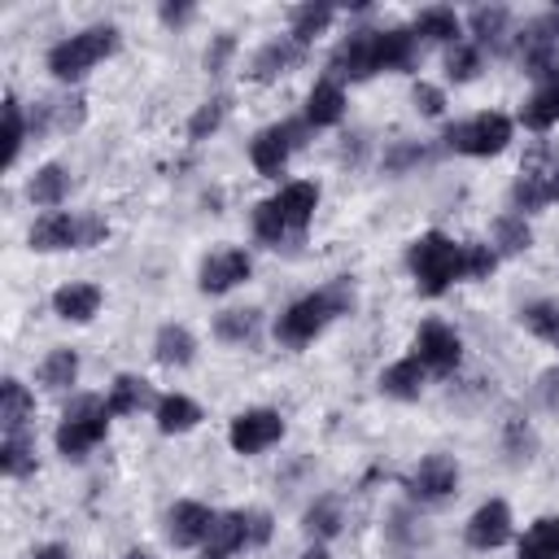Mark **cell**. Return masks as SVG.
Masks as SVG:
<instances>
[{
    "label": "cell",
    "instance_id": "30",
    "mask_svg": "<svg viewBox=\"0 0 559 559\" xmlns=\"http://www.w3.org/2000/svg\"><path fill=\"white\" fill-rule=\"evenodd\" d=\"M520 559H559V515L537 520L524 537H520Z\"/></svg>",
    "mask_w": 559,
    "mask_h": 559
},
{
    "label": "cell",
    "instance_id": "34",
    "mask_svg": "<svg viewBox=\"0 0 559 559\" xmlns=\"http://www.w3.org/2000/svg\"><path fill=\"white\" fill-rule=\"evenodd\" d=\"M39 380H44L48 389H70V384L79 380V354H74V349H52V354L44 358V367H39Z\"/></svg>",
    "mask_w": 559,
    "mask_h": 559
},
{
    "label": "cell",
    "instance_id": "25",
    "mask_svg": "<svg viewBox=\"0 0 559 559\" xmlns=\"http://www.w3.org/2000/svg\"><path fill=\"white\" fill-rule=\"evenodd\" d=\"M31 415H35V397L26 393L22 380L9 376V380L0 384V424H4V437H9V432H22Z\"/></svg>",
    "mask_w": 559,
    "mask_h": 559
},
{
    "label": "cell",
    "instance_id": "47",
    "mask_svg": "<svg viewBox=\"0 0 559 559\" xmlns=\"http://www.w3.org/2000/svg\"><path fill=\"white\" fill-rule=\"evenodd\" d=\"M105 231H109V223H105L100 214H92V218H79V249H92V245H100V240H105Z\"/></svg>",
    "mask_w": 559,
    "mask_h": 559
},
{
    "label": "cell",
    "instance_id": "4",
    "mask_svg": "<svg viewBox=\"0 0 559 559\" xmlns=\"http://www.w3.org/2000/svg\"><path fill=\"white\" fill-rule=\"evenodd\" d=\"M114 48H118V31L114 26H87V31H79V35H70V39H61V44L48 48V70L61 83H74L96 61H105Z\"/></svg>",
    "mask_w": 559,
    "mask_h": 559
},
{
    "label": "cell",
    "instance_id": "39",
    "mask_svg": "<svg viewBox=\"0 0 559 559\" xmlns=\"http://www.w3.org/2000/svg\"><path fill=\"white\" fill-rule=\"evenodd\" d=\"M472 35H476L480 44H498V39L507 35V9H502V4H480V9L472 13Z\"/></svg>",
    "mask_w": 559,
    "mask_h": 559
},
{
    "label": "cell",
    "instance_id": "48",
    "mask_svg": "<svg viewBox=\"0 0 559 559\" xmlns=\"http://www.w3.org/2000/svg\"><path fill=\"white\" fill-rule=\"evenodd\" d=\"M231 48H236V39H231V35H218V39L205 48V70H214V74H218V70H223V61L231 57Z\"/></svg>",
    "mask_w": 559,
    "mask_h": 559
},
{
    "label": "cell",
    "instance_id": "50",
    "mask_svg": "<svg viewBox=\"0 0 559 559\" xmlns=\"http://www.w3.org/2000/svg\"><path fill=\"white\" fill-rule=\"evenodd\" d=\"M271 542V515L266 511H249V546Z\"/></svg>",
    "mask_w": 559,
    "mask_h": 559
},
{
    "label": "cell",
    "instance_id": "2",
    "mask_svg": "<svg viewBox=\"0 0 559 559\" xmlns=\"http://www.w3.org/2000/svg\"><path fill=\"white\" fill-rule=\"evenodd\" d=\"M406 262H411V275H415V284H419L424 297H437V293H445L454 280H463V245H454V240L441 236V231L419 236V240L411 245Z\"/></svg>",
    "mask_w": 559,
    "mask_h": 559
},
{
    "label": "cell",
    "instance_id": "11",
    "mask_svg": "<svg viewBox=\"0 0 559 559\" xmlns=\"http://www.w3.org/2000/svg\"><path fill=\"white\" fill-rule=\"evenodd\" d=\"M249 271H253V262H249L245 249H218V253H210V258L201 262L197 284H201V293H227V288L245 284Z\"/></svg>",
    "mask_w": 559,
    "mask_h": 559
},
{
    "label": "cell",
    "instance_id": "32",
    "mask_svg": "<svg viewBox=\"0 0 559 559\" xmlns=\"http://www.w3.org/2000/svg\"><path fill=\"white\" fill-rule=\"evenodd\" d=\"M0 472L4 476H31L35 472V445L22 432H9L0 445Z\"/></svg>",
    "mask_w": 559,
    "mask_h": 559
},
{
    "label": "cell",
    "instance_id": "14",
    "mask_svg": "<svg viewBox=\"0 0 559 559\" xmlns=\"http://www.w3.org/2000/svg\"><path fill=\"white\" fill-rule=\"evenodd\" d=\"M301 44L293 39V35H280V39H271V44H262L258 52H253V61H249V74L258 79V83H271V79H280V74H288L297 61H301Z\"/></svg>",
    "mask_w": 559,
    "mask_h": 559
},
{
    "label": "cell",
    "instance_id": "33",
    "mask_svg": "<svg viewBox=\"0 0 559 559\" xmlns=\"http://www.w3.org/2000/svg\"><path fill=\"white\" fill-rule=\"evenodd\" d=\"M493 245H498V253H524L533 245V231H528L524 214H502L493 223Z\"/></svg>",
    "mask_w": 559,
    "mask_h": 559
},
{
    "label": "cell",
    "instance_id": "45",
    "mask_svg": "<svg viewBox=\"0 0 559 559\" xmlns=\"http://www.w3.org/2000/svg\"><path fill=\"white\" fill-rule=\"evenodd\" d=\"M419 162H428V148L424 144H393L384 153V170H393V175H402V170H411Z\"/></svg>",
    "mask_w": 559,
    "mask_h": 559
},
{
    "label": "cell",
    "instance_id": "19",
    "mask_svg": "<svg viewBox=\"0 0 559 559\" xmlns=\"http://www.w3.org/2000/svg\"><path fill=\"white\" fill-rule=\"evenodd\" d=\"M376 66L380 70H411L415 66V31H376Z\"/></svg>",
    "mask_w": 559,
    "mask_h": 559
},
{
    "label": "cell",
    "instance_id": "46",
    "mask_svg": "<svg viewBox=\"0 0 559 559\" xmlns=\"http://www.w3.org/2000/svg\"><path fill=\"white\" fill-rule=\"evenodd\" d=\"M411 100H415V109L428 114V118H437V114L445 109V96H441V87H432V83H415Z\"/></svg>",
    "mask_w": 559,
    "mask_h": 559
},
{
    "label": "cell",
    "instance_id": "36",
    "mask_svg": "<svg viewBox=\"0 0 559 559\" xmlns=\"http://www.w3.org/2000/svg\"><path fill=\"white\" fill-rule=\"evenodd\" d=\"M301 528H306L310 537H319V542L336 537V533H341V507H336L332 498H319V502L301 515Z\"/></svg>",
    "mask_w": 559,
    "mask_h": 559
},
{
    "label": "cell",
    "instance_id": "28",
    "mask_svg": "<svg viewBox=\"0 0 559 559\" xmlns=\"http://www.w3.org/2000/svg\"><path fill=\"white\" fill-rule=\"evenodd\" d=\"M262 328V310H223L214 319V336L227 345H253Z\"/></svg>",
    "mask_w": 559,
    "mask_h": 559
},
{
    "label": "cell",
    "instance_id": "13",
    "mask_svg": "<svg viewBox=\"0 0 559 559\" xmlns=\"http://www.w3.org/2000/svg\"><path fill=\"white\" fill-rule=\"evenodd\" d=\"M210 524H214V511L205 502H175L166 515V537L175 546H201L210 537Z\"/></svg>",
    "mask_w": 559,
    "mask_h": 559
},
{
    "label": "cell",
    "instance_id": "57",
    "mask_svg": "<svg viewBox=\"0 0 559 559\" xmlns=\"http://www.w3.org/2000/svg\"><path fill=\"white\" fill-rule=\"evenodd\" d=\"M201 559H227V555H214V550H205V555H201Z\"/></svg>",
    "mask_w": 559,
    "mask_h": 559
},
{
    "label": "cell",
    "instance_id": "41",
    "mask_svg": "<svg viewBox=\"0 0 559 559\" xmlns=\"http://www.w3.org/2000/svg\"><path fill=\"white\" fill-rule=\"evenodd\" d=\"M520 323H524L533 336L550 341V332L559 328V301H528V306L520 310Z\"/></svg>",
    "mask_w": 559,
    "mask_h": 559
},
{
    "label": "cell",
    "instance_id": "23",
    "mask_svg": "<svg viewBox=\"0 0 559 559\" xmlns=\"http://www.w3.org/2000/svg\"><path fill=\"white\" fill-rule=\"evenodd\" d=\"M26 197H31L35 205H44V210L61 205V201L70 197V170H66V166H57V162L39 166V170L31 175V183H26Z\"/></svg>",
    "mask_w": 559,
    "mask_h": 559
},
{
    "label": "cell",
    "instance_id": "24",
    "mask_svg": "<svg viewBox=\"0 0 559 559\" xmlns=\"http://www.w3.org/2000/svg\"><path fill=\"white\" fill-rule=\"evenodd\" d=\"M380 389H384L389 397H397V402H415L419 389H424V367H419V358L411 354V358H397L393 367H384V371H380Z\"/></svg>",
    "mask_w": 559,
    "mask_h": 559
},
{
    "label": "cell",
    "instance_id": "29",
    "mask_svg": "<svg viewBox=\"0 0 559 559\" xmlns=\"http://www.w3.org/2000/svg\"><path fill=\"white\" fill-rule=\"evenodd\" d=\"M109 415H135L140 406H148L153 402V389H148V380H140V376H118L114 384H109ZM157 406V402H153Z\"/></svg>",
    "mask_w": 559,
    "mask_h": 559
},
{
    "label": "cell",
    "instance_id": "22",
    "mask_svg": "<svg viewBox=\"0 0 559 559\" xmlns=\"http://www.w3.org/2000/svg\"><path fill=\"white\" fill-rule=\"evenodd\" d=\"M520 122H524L528 131H546V127L559 122V79H546V83L533 87V96H528L524 109H520Z\"/></svg>",
    "mask_w": 559,
    "mask_h": 559
},
{
    "label": "cell",
    "instance_id": "54",
    "mask_svg": "<svg viewBox=\"0 0 559 559\" xmlns=\"http://www.w3.org/2000/svg\"><path fill=\"white\" fill-rule=\"evenodd\" d=\"M301 559H328V550H319V546H314V550H306Z\"/></svg>",
    "mask_w": 559,
    "mask_h": 559
},
{
    "label": "cell",
    "instance_id": "42",
    "mask_svg": "<svg viewBox=\"0 0 559 559\" xmlns=\"http://www.w3.org/2000/svg\"><path fill=\"white\" fill-rule=\"evenodd\" d=\"M511 205L524 214V210H537V205H546V175H533V170H524L520 179H515V188H511Z\"/></svg>",
    "mask_w": 559,
    "mask_h": 559
},
{
    "label": "cell",
    "instance_id": "3",
    "mask_svg": "<svg viewBox=\"0 0 559 559\" xmlns=\"http://www.w3.org/2000/svg\"><path fill=\"white\" fill-rule=\"evenodd\" d=\"M109 432V402L96 393H79L66 411H61V428H57V450L66 459H83L92 445H100Z\"/></svg>",
    "mask_w": 559,
    "mask_h": 559
},
{
    "label": "cell",
    "instance_id": "26",
    "mask_svg": "<svg viewBox=\"0 0 559 559\" xmlns=\"http://www.w3.org/2000/svg\"><path fill=\"white\" fill-rule=\"evenodd\" d=\"M153 415H157V428H162L166 437H170V432H188V428L201 424V406H197L192 397H183V393H166V397H157Z\"/></svg>",
    "mask_w": 559,
    "mask_h": 559
},
{
    "label": "cell",
    "instance_id": "1",
    "mask_svg": "<svg viewBox=\"0 0 559 559\" xmlns=\"http://www.w3.org/2000/svg\"><path fill=\"white\" fill-rule=\"evenodd\" d=\"M349 310H354V288H349L345 280H336V284H328V288H319V293L293 301V306L280 314L275 336H280L284 345H310L332 319H341V314H349Z\"/></svg>",
    "mask_w": 559,
    "mask_h": 559
},
{
    "label": "cell",
    "instance_id": "6",
    "mask_svg": "<svg viewBox=\"0 0 559 559\" xmlns=\"http://www.w3.org/2000/svg\"><path fill=\"white\" fill-rule=\"evenodd\" d=\"M306 131H310L306 118H301V122H275V127L258 131L253 144H249V162L258 166V175H271V179H275V175L284 170L288 153L306 144Z\"/></svg>",
    "mask_w": 559,
    "mask_h": 559
},
{
    "label": "cell",
    "instance_id": "40",
    "mask_svg": "<svg viewBox=\"0 0 559 559\" xmlns=\"http://www.w3.org/2000/svg\"><path fill=\"white\" fill-rule=\"evenodd\" d=\"M223 118H227V96H210V100L188 118V140H205V135H214Z\"/></svg>",
    "mask_w": 559,
    "mask_h": 559
},
{
    "label": "cell",
    "instance_id": "49",
    "mask_svg": "<svg viewBox=\"0 0 559 559\" xmlns=\"http://www.w3.org/2000/svg\"><path fill=\"white\" fill-rule=\"evenodd\" d=\"M537 393H542V402H546L550 411H559V367L542 371V380H537Z\"/></svg>",
    "mask_w": 559,
    "mask_h": 559
},
{
    "label": "cell",
    "instance_id": "20",
    "mask_svg": "<svg viewBox=\"0 0 559 559\" xmlns=\"http://www.w3.org/2000/svg\"><path fill=\"white\" fill-rule=\"evenodd\" d=\"M192 354H197V341H192V332H188L183 323L157 328V336H153V358H157L162 367H188Z\"/></svg>",
    "mask_w": 559,
    "mask_h": 559
},
{
    "label": "cell",
    "instance_id": "56",
    "mask_svg": "<svg viewBox=\"0 0 559 559\" xmlns=\"http://www.w3.org/2000/svg\"><path fill=\"white\" fill-rule=\"evenodd\" d=\"M550 345H555V349H559V328H555V332H550Z\"/></svg>",
    "mask_w": 559,
    "mask_h": 559
},
{
    "label": "cell",
    "instance_id": "37",
    "mask_svg": "<svg viewBox=\"0 0 559 559\" xmlns=\"http://www.w3.org/2000/svg\"><path fill=\"white\" fill-rule=\"evenodd\" d=\"M4 162L13 166L17 162V153H22V140H26V118H22V105H17V96H4Z\"/></svg>",
    "mask_w": 559,
    "mask_h": 559
},
{
    "label": "cell",
    "instance_id": "17",
    "mask_svg": "<svg viewBox=\"0 0 559 559\" xmlns=\"http://www.w3.org/2000/svg\"><path fill=\"white\" fill-rule=\"evenodd\" d=\"M345 114V87L336 79H319L306 96V127H332Z\"/></svg>",
    "mask_w": 559,
    "mask_h": 559
},
{
    "label": "cell",
    "instance_id": "51",
    "mask_svg": "<svg viewBox=\"0 0 559 559\" xmlns=\"http://www.w3.org/2000/svg\"><path fill=\"white\" fill-rule=\"evenodd\" d=\"M31 559H70V550L66 546H39Z\"/></svg>",
    "mask_w": 559,
    "mask_h": 559
},
{
    "label": "cell",
    "instance_id": "38",
    "mask_svg": "<svg viewBox=\"0 0 559 559\" xmlns=\"http://www.w3.org/2000/svg\"><path fill=\"white\" fill-rule=\"evenodd\" d=\"M253 236H258L262 245H280V240L288 236V223H284V214H280L275 201H258V205H253Z\"/></svg>",
    "mask_w": 559,
    "mask_h": 559
},
{
    "label": "cell",
    "instance_id": "55",
    "mask_svg": "<svg viewBox=\"0 0 559 559\" xmlns=\"http://www.w3.org/2000/svg\"><path fill=\"white\" fill-rule=\"evenodd\" d=\"M122 559H153V555H148V550H127Z\"/></svg>",
    "mask_w": 559,
    "mask_h": 559
},
{
    "label": "cell",
    "instance_id": "10",
    "mask_svg": "<svg viewBox=\"0 0 559 559\" xmlns=\"http://www.w3.org/2000/svg\"><path fill=\"white\" fill-rule=\"evenodd\" d=\"M332 79H371L380 66H376V31H354L349 39L336 44L332 61H328Z\"/></svg>",
    "mask_w": 559,
    "mask_h": 559
},
{
    "label": "cell",
    "instance_id": "44",
    "mask_svg": "<svg viewBox=\"0 0 559 559\" xmlns=\"http://www.w3.org/2000/svg\"><path fill=\"white\" fill-rule=\"evenodd\" d=\"M533 450H537L533 428H528L524 419H511V424H507V454L520 463V459H533Z\"/></svg>",
    "mask_w": 559,
    "mask_h": 559
},
{
    "label": "cell",
    "instance_id": "43",
    "mask_svg": "<svg viewBox=\"0 0 559 559\" xmlns=\"http://www.w3.org/2000/svg\"><path fill=\"white\" fill-rule=\"evenodd\" d=\"M498 266V253L489 245H463V280H489Z\"/></svg>",
    "mask_w": 559,
    "mask_h": 559
},
{
    "label": "cell",
    "instance_id": "5",
    "mask_svg": "<svg viewBox=\"0 0 559 559\" xmlns=\"http://www.w3.org/2000/svg\"><path fill=\"white\" fill-rule=\"evenodd\" d=\"M511 144V118L507 114H476L467 122L445 127V148L467 157H493Z\"/></svg>",
    "mask_w": 559,
    "mask_h": 559
},
{
    "label": "cell",
    "instance_id": "31",
    "mask_svg": "<svg viewBox=\"0 0 559 559\" xmlns=\"http://www.w3.org/2000/svg\"><path fill=\"white\" fill-rule=\"evenodd\" d=\"M328 22H332V4H297V9H293V26H288V35L306 48L314 35L328 31Z\"/></svg>",
    "mask_w": 559,
    "mask_h": 559
},
{
    "label": "cell",
    "instance_id": "15",
    "mask_svg": "<svg viewBox=\"0 0 559 559\" xmlns=\"http://www.w3.org/2000/svg\"><path fill=\"white\" fill-rule=\"evenodd\" d=\"M271 201L280 205V214H284L288 231H306V227H310V218H314V210H319V183H310V179L284 183Z\"/></svg>",
    "mask_w": 559,
    "mask_h": 559
},
{
    "label": "cell",
    "instance_id": "12",
    "mask_svg": "<svg viewBox=\"0 0 559 559\" xmlns=\"http://www.w3.org/2000/svg\"><path fill=\"white\" fill-rule=\"evenodd\" d=\"M507 537H511V507H507L502 498L480 502V507L472 511V520H467V546H476V550H498Z\"/></svg>",
    "mask_w": 559,
    "mask_h": 559
},
{
    "label": "cell",
    "instance_id": "21",
    "mask_svg": "<svg viewBox=\"0 0 559 559\" xmlns=\"http://www.w3.org/2000/svg\"><path fill=\"white\" fill-rule=\"evenodd\" d=\"M249 546V515L245 511H218L214 524H210V537H205V550L214 555H231Z\"/></svg>",
    "mask_w": 559,
    "mask_h": 559
},
{
    "label": "cell",
    "instance_id": "35",
    "mask_svg": "<svg viewBox=\"0 0 559 559\" xmlns=\"http://www.w3.org/2000/svg\"><path fill=\"white\" fill-rule=\"evenodd\" d=\"M476 74H480V48L467 44V39L450 44V52H445V79H450V83H467V79H476Z\"/></svg>",
    "mask_w": 559,
    "mask_h": 559
},
{
    "label": "cell",
    "instance_id": "8",
    "mask_svg": "<svg viewBox=\"0 0 559 559\" xmlns=\"http://www.w3.org/2000/svg\"><path fill=\"white\" fill-rule=\"evenodd\" d=\"M415 358H419V367H424V371L445 376V371H454V367H459V358H463V341H459V332H454V328H445V323L428 319V323L415 332Z\"/></svg>",
    "mask_w": 559,
    "mask_h": 559
},
{
    "label": "cell",
    "instance_id": "27",
    "mask_svg": "<svg viewBox=\"0 0 559 559\" xmlns=\"http://www.w3.org/2000/svg\"><path fill=\"white\" fill-rule=\"evenodd\" d=\"M459 31H463V22H459V13L445 9V4H432V9H424V13L415 17V39L459 44Z\"/></svg>",
    "mask_w": 559,
    "mask_h": 559
},
{
    "label": "cell",
    "instance_id": "7",
    "mask_svg": "<svg viewBox=\"0 0 559 559\" xmlns=\"http://www.w3.org/2000/svg\"><path fill=\"white\" fill-rule=\"evenodd\" d=\"M280 437H284V419H280V411H266V406L240 411V415L231 419V428H227V441H231L236 454H262V450H271Z\"/></svg>",
    "mask_w": 559,
    "mask_h": 559
},
{
    "label": "cell",
    "instance_id": "53",
    "mask_svg": "<svg viewBox=\"0 0 559 559\" xmlns=\"http://www.w3.org/2000/svg\"><path fill=\"white\" fill-rule=\"evenodd\" d=\"M546 201H559V166L546 170Z\"/></svg>",
    "mask_w": 559,
    "mask_h": 559
},
{
    "label": "cell",
    "instance_id": "16",
    "mask_svg": "<svg viewBox=\"0 0 559 559\" xmlns=\"http://www.w3.org/2000/svg\"><path fill=\"white\" fill-rule=\"evenodd\" d=\"M31 249H39V253L79 249V218L61 214V210H52V214L35 218V227H31Z\"/></svg>",
    "mask_w": 559,
    "mask_h": 559
},
{
    "label": "cell",
    "instance_id": "18",
    "mask_svg": "<svg viewBox=\"0 0 559 559\" xmlns=\"http://www.w3.org/2000/svg\"><path fill=\"white\" fill-rule=\"evenodd\" d=\"M52 310L66 323H87L100 310V288L96 284H66V288L52 293Z\"/></svg>",
    "mask_w": 559,
    "mask_h": 559
},
{
    "label": "cell",
    "instance_id": "9",
    "mask_svg": "<svg viewBox=\"0 0 559 559\" xmlns=\"http://www.w3.org/2000/svg\"><path fill=\"white\" fill-rule=\"evenodd\" d=\"M459 489V463L450 454H428L419 459V467L406 476V493L419 502H441Z\"/></svg>",
    "mask_w": 559,
    "mask_h": 559
},
{
    "label": "cell",
    "instance_id": "52",
    "mask_svg": "<svg viewBox=\"0 0 559 559\" xmlns=\"http://www.w3.org/2000/svg\"><path fill=\"white\" fill-rule=\"evenodd\" d=\"M188 13H192L188 4H166V9H162V17H166V22H183Z\"/></svg>",
    "mask_w": 559,
    "mask_h": 559
}]
</instances>
